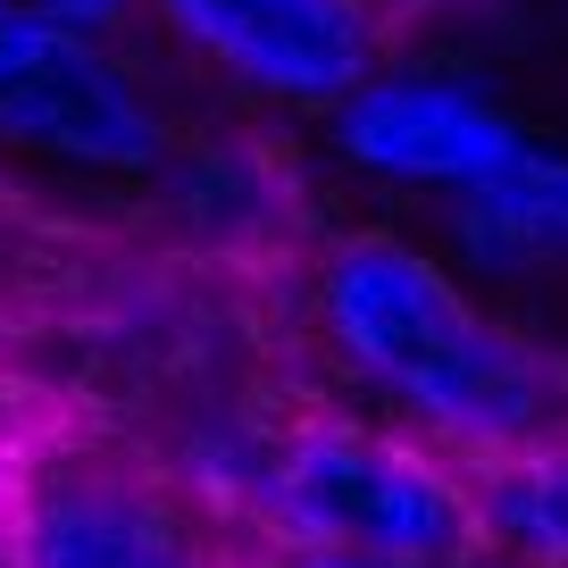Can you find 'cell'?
Here are the masks:
<instances>
[{
	"mask_svg": "<svg viewBox=\"0 0 568 568\" xmlns=\"http://www.w3.org/2000/svg\"><path fill=\"white\" fill-rule=\"evenodd\" d=\"M26 460V435H18V418H9V409H0V485H9V468Z\"/></svg>",
	"mask_w": 568,
	"mask_h": 568,
	"instance_id": "obj_13",
	"label": "cell"
},
{
	"mask_svg": "<svg viewBox=\"0 0 568 568\" xmlns=\"http://www.w3.org/2000/svg\"><path fill=\"white\" fill-rule=\"evenodd\" d=\"M276 568H418V560H276ZM460 568H501V560H460Z\"/></svg>",
	"mask_w": 568,
	"mask_h": 568,
	"instance_id": "obj_11",
	"label": "cell"
},
{
	"mask_svg": "<svg viewBox=\"0 0 568 568\" xmlns=\"http://www.w3.org/2000/svg\"><path fill=\"white\" fill-rule=\"evenodd\" d=\"M485 535L501 568H568V435L485 468Z\"/></svg>",
	"mask_w": 568,
	"mask_h": 568,
	"instance_id": "obj_9",
	"label": "cell"
},
{
	"mask_svg": "<svg viewBox=\"0 0 568 568\" xmlns=\"http://www.w3.org/2000/svg\"><path fill=\"white\" fill-rule=\"evenodd\" d=\"M418 9H426V18H435V9H460V0H376V18H385V26L418 18Z\"/></svg>",
	"mask_w": 568,
	"mask_h": 568,
	"instance_id": "obj_12",
	"label": "cell"
},
{
	"mask_svg": "<svg viewBox=\"0 0 568 568\" xmlns=\"http://www.w3.org/2000/svg\"><path fill=\"white\" fill-rule=\"evenodd\" d=\"M251 535L276 560H494L477 468L444 460L435 444L368 409H310V418L276 426Z\"/></svg>",
	"mask_w": 568,
	"mask_h": 568,
	"instance_id": "obj_2",
	"label": "cell"
},
{
	"mask_svg": "<svg viewBox=\"0 0 568 568\" xmlns=\"http://www.w3.org/2000/svg\"><path fill=\"white\" fill-rule=\"evenodd\" d=\"M142 18L243 101L302 118H335L393 59L376 0H142Z\"/></svg>",
	"mask_w": 568,
	"mask_h": 568,
	"instance_id": "obj_6",
	"label": "cell"
},
{
	"mask_svg": "<svg viewBox=\"0 0 568 568\" xmlns=\"http://www.w3.org/2000/svg\"><path fill=\"white\" fill-rule=\"evenodd\" d=\"M326 151L343 176L402 201H452L485 193L535 151V125L501 101L485 75L435 68V59H385L352 101L326 118Z\"/></svg>",
	"mask_w": 568,
	"mask_h": 568,
	"instance_id": "obj_5",
	"label": "cell"
},
{
	"mask_svg": "<svg viewBox=\"0 0 568 568\" xmlns=\"http://www.w3.org/2000/svg\"><path fill=\"white\" fill-rule=\"evenodd\" d=\"M302 318L368 418L477 477L568 435V359L501 302H485L444 243L409 226L326 234L302 276Z\"/></svg>",
	"mask_w": 568,
	"mask_h": 568,
	"instance_id": "obj_1",
	"label": "cell"
},
{
	"mask_svg": "<svg viewBox=\"0 0 568 568\" xmlns=\"http://www.w3.org/2000/svg\"><path fill=\"white\" fill-rule=\"evenodd\" d=\"M234 568H243V560H234Z\"/></svg>",
	"mask_w": 568,
	"mask_h": 568,
	"instance_id": "obj_15",
	"label": "cell"
},
{
	"mask_svg": "<svg viewBox=\"0 0 568 568\" xmlns=\"http://www.w3.org/2000/svg\"><path fill=\"white\" fill-rule=\"evenodd\" d=\"M0 160L75 184H160L176 118L118 34L0 9Z\"/></svg>",
	"mask_w": 568,
	"mask_h": 568,
	"instance_id": "obj_3",
	"label": "cell"
},
{
	"mask_svg": "<svg viewBox=\"0 0 568 568\" xmlns=\"http://www.w3.org/2000/svg\"><path fill=\"white\" fill-rule=\"evenodd\" d=\"M0 568H26V551H18V535H9V510H0Z\"/></svg>",
	"mask_w": 568,
	"mask_h": 568,
	"instance_id": "obj_14",
	"label": "cell"
},
{
	"mask_svg": "<svg viewBox=\"0 0 568 568\" xmlns=\"http://www.w3.org/2000/svg\"><path fill=\"white\" fill-rule=\"evenodd\" d=\"M0 9H34V18L84 26V34H125L142 18V0H0Z\"/></svg>",
	"mask_w": 568,
	"mask_h": 568,
	"instance_id": "obj_10",
	"label": "cell"
},
{
	"mask_svg": "<svg viewBox=\"0 0 568 568\" xmlns=\"http://www.w3.org/2000/svg\"><path fill=\"white\" fill-rule=\"evenodd\" d=\"M435 243L485 284H568V151L535 142L510 176L435 210Z\"/></svg>",
	"mask_w": 568,
	"mask_h": 568,
	"instance_id": "obj_7",
	"label": "cell"
},
{
	"mask_svg": "<svg viewBox=\"0 0 568 568\" xmlns=\"http://www.w3.org/2000/svg\"><path fill=\"white\" fill-rule=\"evenodd\" d=\"M160 193H168V210H176V226L201 234L210 251H251V243H267V234H284L293 210H302V201H293L302 184L284 176L260 142H243V134L193 142V151L176 142Z\"/></svg>",
	"mask_w": 568,
	"mask_h": 568,
	"instance_id": "obj_8",
	"label": "cell"
},
{
	"mask_svg": "<svg viewBox=\"0 0 568 568\" xmlns=\"http://www.w3.org/2000/svg\"><path fill=\"white\" fill-rule=\"evenodd\" d=\"M26 568H234L226 527L168 477L101 444L26 452L0 485Z\"/></svg>",
	"mask_w": 568,
	"mask_h": 568,
	"instance_id": "obj_4",
	"label": "cell"
}]
</instances>
